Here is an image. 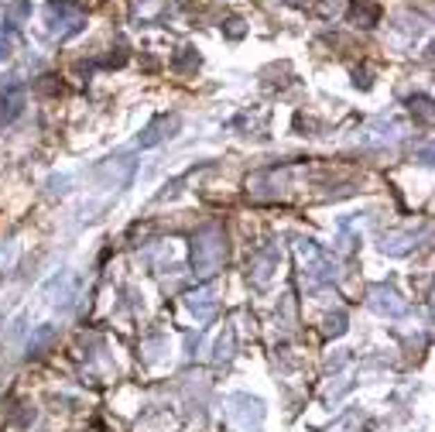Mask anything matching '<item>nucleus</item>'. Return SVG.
Listing matches in <instances>:
<instances>
[{
    "label": "nucleus",
    "instance_id": "9d476101",
    "mask_svg": "<svg viewBox=\"0 0 435 432\" xmlns=\"http://www.w3.org/2000/svg\"><path fill=\"white\" fill-rule=\"evenodd\" d=\"M408 107H411V113H418L422 120H432V103H429L425 97H418V100H411Z\"/></svg>",
    "mask_w": 435,
    "mask_h": 432
},
{
    "label": "nucleus",
    "instance_id": "1a4fd4ad",
    "mask_svg": "<svg viewBox=\"0 0 435 432\" xmlns=\"http://www.w3.org/2000/svg\"><path fill=\"white\" fill-rule=\"evenodd\" d=\"M233 357V329H226V340L219 336L216 343V360H230Z\"/></svg>",
    "mask_w": 435,
    "mask_h": 432
},
{
    "label": "nucleus",
    "instance_id": "0eeeda50",
    "mask_svg": "<svg viewBox=\"0 0 435 432\" xmlns=\"http://www.w3.org/2000/svg\"><path fill=\"white\" fill-rule=\"evenodd\" d=\"M350 17H353V21H360L364 28H370V24H377L381 7H377L374 0H353V3H350Z\"/></svg>",
    "mask_w": 435,
    "mask_h": 432
},
{
    "label": "nucleus",
    "instance_id": "6e6552de",
    "mask_svg": "<svg viewBox=\"0 0 435 432\" xmlns=\"http://www.w3.org/2000/svg\"><path fill=\"white\" fill-rule=\"evenodd\" d=\"M384 254H394V258H401V254H408V251H415V237L411 233H387L381 244Z\"/></svg>",
    "mask_w": 435,
    "mask_h": 432
},
{
    "label": "nucleus",
    "instance_id": "39448f33",
    "mask_svg": "<svg viewBox=\"0 0 435 432\" xmlns=\"http://www.w3.org/2000/svg\"><path fill=\"white\" fill-rule=\"evenodd\" d=\"M189 309H192L196 319H203V323L213 319V316H216V292H213L210 285L199 288V292H192V295H189Z\"/></svg>",
    "mask_w": 435,
    "mask_h": 432
},
{
    "label": "nucleus",
    "instance_id": "f8f14e48",
    "mask_svg": "<svg viewBox=\"0 0 435 432\" xmlns=\"http://www.w3.org/2000/svg\"><path fill=\"white\" fill-rule=\"evenodd\" d=\"M7 52H10V42H7L3 31H0V58H7Z\"/></svg>",
    "mask_w": 435,
    "mask_h": 432
},
{
    "label": "nucleus",
    "instance_id": "f03ea898",
    "mask_svg": "<svg viewBox=\"0 0 435 432\" xmlns=\"http://www.w3.org/2000/svg\"><path fill=\"white\" fill-rule=\"evenodd\" d=\"M83 24H86V17H83V10L76 3H69V0H52L49 3V28H52V35H58V38L79 35Z\"/></svg>",
    "mask_w": 435,
    "mask_h": 432
},
{
    "label": "nucleus",
    "instance_id": "7ed1b4c3",
    "mask_svg": "<svg viewBox=\"0 0 435 432\" xmlns=\"http://www.w3.org/2000/svg\"><path fill=\"white\" fill-rule=\"evenodd\" d=\"M278 271V251L274 247H264V251H257L254 258H250V281L254 285H268L271 281V274Z\"/></svg>",
    "mask_w": 435,
    "mask_h": 432
},
{
    "label": "nucleus",
    "instance_id": "f257e3e1",
    "mask_svg": "<svg viewBox=\"0 0 435 432\" xmlns=\"http://www.w3.org/2000/svg\"><path fill=\"white\" fill-rule=\"evenodd\" d=\"M223 265V230L216 223H206L192 237V268L196 274H213Z\"/></svg>",
    "mask_w": 435,
    "mask_h": 432
},
{
    "label": "nucleus",
    "instance_id": "9b49d317",
    "mask_svg": "<svg viewBox=\"0 0 435 432\" xmlns=\"http://www.w3.org/2000/svg\"><path fill=\"white\" fill-rule=\"evenodd\" d=\"M326 329H329V333H343V329H346V316H343V313L329 316V319H326Z\"/></svg>",
    "mask_w": 435,
    "mask_h": 432
},
{
    "label": "nucleus",
    "instance_id": "423d86ee",
    "mask_svg": "<svg viewBox=\"0 0 435 432\" xmlns=\"http://www.w3.org/2000/svg\"><path fill=\"white\" fill-rule=\"evenodd\" d=\"M171 131H178V117H162V120H155L141 138H137V148H151V144H158L164 138H171Z\"/></svg>",
    "mask_w": 435,
    "mask_h": 432
},
{
    "label": "nucleus",
    "instance_id": "20e7f679",
    "mask_svg": "<svg viewBox=\"0 0 435 432\" xmlns=\"http://www.w3.org/2000/svg\"><path fill=\"white\" fill-rule=\"evenodd\" d=\"M370 309L381 316H401L404 302H398V292H391V288H370Z\"/></svg>",
    "mask_w": 435,
    "mask_h": 432
}]
</instances>
